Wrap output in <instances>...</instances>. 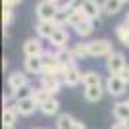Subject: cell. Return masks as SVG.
I'll list each match as a JSON object with an SVG mask.
<instances>
[{"instance_id": "obj_25", "label": "cell", "mask_w": 129, "mask_h": 129, "mask_svg": "<svg viewBox=\"0 0 129 129\" xmlns=\"http://www.w3.org/2000/svg\"><path fill=\"white\" fill-rule=\"evenodd\" d=\"M116 37H118V41L123 44V46H129V25L125 21L116 25Z\"/></svg>"}, {"instance_id": "obj_19", "label": "cell", "mask_w": 129, "mask_h": 129, "mask_svg": "<svg viewBox=\"0 0 129 129\" xmlns=\"http://www.w3.org/2000/svg\"><path fill=\"white\" fill-rule=\"evenodd\" d=\"M56 56H58V60H60V64L62 66H73L77 62L75 60V56H73V50L71 48H60V50H56Z\"/></svg>"}, {"instance_id": "obj_28", "label": "cell", "mask_w": 129, "mask_h": 129, "mask_svg": "<svg viewBox=\"0 0 129 129\" xmlns=\"http://www.w3.org/2000/svg\"><path fill=\"white\" fill-rule=\"evenodd\" d=\"M92 31H94V21L92 19H87V21L79 23L75 27V33L79 37H89V35H92Z\"/></svg>"}, {"instance_id": "obj_31", "label": "cell", "mask_w": 129, "mask_h": 129, "mask_svg": "<svg viewBox=\"0 0 129 129\" xmlns=\"http://www.w3.org/2000/svg\"><path fill=\"white\" fill-rule=\"evenodd\" d=\"M119 77H121V81H123V83H127V85H129V64L125 66L121 71H119Z\"/></svg>"}, {"instance_id": "obj_41", "label": "cell", "mask_w": 129, "mask_h": 129, "mask_svg": "<svg viewBox=\"0 0 129 129\" xmlns=\"http://www.w3.org/2000/svg\"><path fill=\"white\" fill-rule=\"evenodd\" d=\"M121 2H123V4H125V2H129V0H121Z\"/></svg>"}, {"instance_id": "obj_24", "label": "cell", "mask_w": 129, "mask_h": 129, "mask_svg": "<svg viewBox=\"0 0 129 129\" xmlns=\"http://www.w3.org/2000/svg\"><path fill=\"white\" fill-rule=\"evenodd\" d=\"M17 116H19V114H17L16 106L4 108V112H2V125H16Z\"/></svg>"}, {"instance_id": "obj_27", "label": "cell", "mask_w": 129, "mask_h": 129, "mask_svg": "<svg viewBox=\"0 0 129 129\" xmlns=\"http://www.w3.org/2000/svg\"><path fill=\"white\" fill-rule=\"evenodd\" d=\"M75 123V118L70 116V114H60L58 119H56V129H73Z\"/></svg>"}, {"instance_id": "obj_14", "label": "cell", "mask_w": 129, "mask_h": 129, "mask_svg": "<svg viewBox=\"0 0 129 129\" xmlns=\"http://www.w3.org/2000/svg\"><path fill=\"white\" fill-rule=\"evenodd\" d=\"M56 23L54 21H43V19H39L37 25H35V29H37V35L39 39H50L52 37V33L56 31Z\"/></svg>"}, {"instance_id": "obj_7", "label": "cell", "mask_w": 129, "mask_h": 129, "mask_svg": "<svg viewBox=\"0 0 129 129\" xmlns=\"http://www.w3.org/2000/svg\"><path fill=\"white\" fill-rule=\"evenodd\" d=\"M23 68L27 73L31 75H43L44 73V66H43V56H27L23 60Z\"/></svg>"}, {"instance_id": "obj_9", "label": "cell", "mask_w": 129, "mask_h": 129, "mask_svg": "<svg viewBox=\"0 0 129 129\" xmlns=\"http://www.w3.org/2000/svg\"><path fill=\"white\" fill-rule=\"evenodd\" d=\"M23 54H25V58L27 56H43L44 54V44L41 43V39H27L25 43H23Z\"/></svg>"}, {"instance_id": "obj_13", "label": "cell", "mask_w": 129, "mask_h": 129, "mask_svg": "<svg viewBox=\"0 0 129 129\" xmlns=\"http://www.w3.org/2000/svg\"><path fill=\"white\" fill-rule=\"evenodd\" d=\"M27 71H12L8 75V87H10V92L21 89L23 85H27Z\"/></svg>"}, {"instance_id": "obj_23", "label": "cell", "mask_w": 129, "mask_h": 129, "mask_svg": "<svg viewBox=\"0 0 129 129\" xmlns=\"http://www.w3.org/2000/svg\"><path fill=\"white\" fill-rule=\"evenodd\" d=\"M33 92H35V87L27 83V85H23L21 89H17V91H14V92H12V96H14V100H16V102H19V100L31 98V96H33Z\"/></svg>"}, {"instance_id": "obj_29", "label": "cell", "mask_w": 129, "mask_h": 129, "mask_svg": "<svg viewBox=\"0 0 129 129\" xmlns=\"http://www.w3.org/2000/svg\"><path fill=\"white\" fill-rule=\"evenodd\" d=\"M33 98H35V100L39 102V106H41V104L46 102L48 98H52V94H50L48 91H44L43 87H39V89H35V92H33Z\"/></svg>"}, {"instance_id": "obj_40", "label": "cell", "mask_w": 129, "mask_h": 129, "mask_svg": "<svg viewBox=\"0 0 129 129\" xmlns=\"http://www.w3.org/2000/svg\"><path fill=\"white\" fill-rule=\"evenodd\" d=\"M52 2H56V4H58V2H62V0H52Z\"/></svg>"}, {"instance_id": "obj_20", "label": "cell", "mask_w": 129, "mask_h": 129, "mask_svg": "<svg viewBox=\"0 0 129 129\" xmlns=\"http://www.w3.org/2000/svg\"><path fill=\"white\" fill-rule=\"evenodd\" d=\"M81 83L83 87H94V85H102V79H100V73L98 71H85L83 77H81Z\"/></svg>"}, {"instance_id": "obj_39", "label": "cell", "mask_w": 129, "mask_h": 129, "mask_svg": "<svg viewBox=\"0 0 129 129\" xmlns=\"http://www.w3.org/2000/svg\"><path fill=\"white\" fill-rule=\"evenodd\" d=\"M125 127H127V129H129V119H127V121H125Z\"/></svg>"}, {"instance_id": "obj_8", "label": "cell", "mask_w": 129, "mask_h": 129, "mask_svg": "<svg viewBox=\"0 0 129 129\" xmlns=\"http://www.w3.org/2000/svg\"><path fill=\"white\" fill-rule=\"evenodd\" d=\"M48 43L56 48H68V43H70V33L66 27H56V31L52 33V37L48 39Z\"/></svg>"}, {"instance_id": "obj_21", "label": "cell", "mask_w": 129, "mask_h": 129, "mask_svg": "<svg viewBox=\"0 0 129 129\" xmlns=\"http://www.w3.org/2000/svg\"><path fill=\"white\" fill-rule=\"evenodd\" d=\"M121 6H123L121 0H102V12L106 16H116L121 10Z\"/></svg>"}, {"instance_id": "obj_38", "label": "cell", "mask_w": 129, "mask_h": 129, "mask_svg": "<svg viewBox=\"0 0 129 129\" xmlns=\"http://www.w3.org/2000/svg\"><path fill=\"white\" fill-rule=\"evenodd\" d=\"M125 23H127V25H129V12H127V14H125Z\"/></svg>"}, {"instance_id": "obj_32", "label": "cell", "mask_w": 129, "mask_h": 129, "mask_svg": "<svg viewBox=\"0 0 129 129\" xmlns=\"http://www.w3.org/2000/svg\"><path fill=\"white\" fill-rule=\"evenodd\" d=\"M21 2V0H2V8H14Z\"/></svg>"}, {"instance_id": "obj_36", "label": "cell", "mask_w": 129, "mask_h": 129, "mask_svg": "<svg viewBox=\"0 0 129 129\" xmlns=\"http://www.w3.org/2000/svg\"><path fill=\"white\" fill-rule=\"evenodd\" d=\"M6 68H8V60L4 58V60H2V70H6Z\"/></svg>"}, {"instance_id": "obj_11", "label": "cell", "mask_w": 129, "mask_h": 129, "mask_svg": "<svg viewBox=\"0 0 129 129\" xmlns=\"http://www.w3.org/2000/svg\"><path fill=\"white\" fill-rule=\"evenodd\" d=\"M81 77H83V73L77 70V64H73V66H68V68H66L62 79H64V85H68V87H77V85L81 83Z\"/></svg>"}, {"instance_id": "obj_6", "label": "cell", "mask_w": 129, "mask_h": 129, "mask_svg": "<svg viewBox=\"0 0 129 129\" xmlns=\"http://www.w3.org/2000/svg\"><path fill=\"white\" fill-rule=\"evenodd\" d=\"M91 56H110L114 52L112 43L108 39H96V41H91Z\"/></svg>"}, {"instance_id": "obj_33", "label": "cell", "mask_w": 129, "mask_h": 129, "mask_svg": "<svg viewBox=\"0 0 129 129\" xmlns=\"http://www.w3.org/2000/svg\"><path fill=\"white\" fill-rule=\"evenodd\" d=\"M12 98H14V96H12V92H8V94H4V96H2V102H4V106H6V108L12 106V104H10Z\"/></svg>"}, {"instance_id": "obj_5", "label": "cell", "mask_w": 129, "mask_h": 129, "mask_svg": "<svg viewBox=\"0 0 129 129\" xmlns=\"http://www.w3.org/2000/svg\"><path fill=\"white\" fill-rule=\"evenodd\" d=\"M104 89H106V92L112 94V96H121V94L125 92V89H127V83H123L119 75H110L106 79Z\"/></svg>"}, {"instance_id": "obj_42", "label": "cell", "mask_w": 129, "mask_h": 129, "mask_svg": "<svg viewBox=\"0 0 129 129\" xmlns=\"http://www.w3.org/2000/svg\"><path fill=\"white\" fill-rule=\"evenodd\" d=\"M127 104H129V100H127Z\"/></svg>"}, {"instance_id": "obj_30", "label": "cell", "mask_w": 129, "mask_h": 129, "mask_svg": "<svg viewBox=\"0 0 129 129\" xmlns=\"http://www.w3.org/2000/svg\"><path fill=\"white\" fill-rule=\"evenodd\" d=\"M12 19H14V12H12V8H2V25L8 27L12 23Z\"/></svg>"}, {"instance_id": "obj_18", "label": "cell", "mask_w": 129, "mask_h": 129, "mask_svg": "<svg viewBox=\"0 0 129 129\" xmlns=\"http://www.w3.org/2000/svg\"><path fill=\"white\" fill-rule=\"evenodd\" d=\"M39 110L44 114V116H56V114L60 112V102L56 100V96L48 98L46 102H43L41 106H39Z\"/></svg>"}, {"instance_id": "obj_2", "label": "cell", "mask_w": 129, "mask_h": 129, "mask_svg": "<svg viewBox=\"0 0 129 129\" xmlns=\"http://www.w3.org/2000/svg\"><path fill=\"white\" fill-rule=\"evenodd\" d=\"M58 10H60V6L56 2H52V0H41L37 4V8H35V14L43 21H52L54 16L58 14Z\"/></svg>"}, {"instance_id": "obj_1", "label": "cell", "mask_w": 129, "mask_h": 129, "mask_svg": "<svg viewBox=\"0 0 129 129\" xmlns=\"http://www.w3.org/2000/svg\"><path fill=\"white\" fill-rule=\"evenodd\" d=\"M43 66H44V73L46 75H58L62 77L66 71V66L60 64L56 52H50V50H44L43 54Z\"/></svg>"}, {"instance_id": "obj_37", "label": "cell", "mask_w": 129, "mask_h": 129, "mask_svg": "<svg viewBox=\"0 0 129 129\" xmlns=\"http://www.w3.org/2000/svg\"><path fill=\"white\" fill-rule=\"evenodd\" d=\"M2 129H16L14 125H2Z\"/></svg>"}, {"instance_id": "obj_34", "label": "cell", "mask_w": 129, "mask_h": 129, "mask_svg": "<svg viewBox=\"0 0 129 129\" xmlns=\"http://www.w3.org/2000/svg\"><path fill=\"white\" fill-rule=\"evenodd\" d=\"M112 129H127V127H125V121H116L112 125Z\"/></svg>"}, {"instance_id": "obj_26", "label": "cell", "mask_w": 129, "mask_h": 129, "mask_svg": "<svg viewBox=\"0 0 129 129\" xmlns=\"http://www.w3.org/2000/svg\"><path fill=\"white\" fill-rule=\"evenodd\" d=\"M73 56H75V60H83V58H89L91 56V44L89 43H79L73 46Z\"/></svg>"}, {"instance_id": "obj_12", "label": "cell", "mask_w": 129, "mask_h": 129, "mask_svg": "<svg viewBox=\"0 0 129 129\" xmlns=\"http://www.w3.org/2000/svg\"><path fill=\"white\" fill-rule=\"evenodd\" d=\"M81 8L85 10V14L89 17H91L92 21L94 19H100V16H102V4H98L96 0H81Z\"/></svg>"}, {"instance_id": "obj_4", "label": "cell", "mask_w": 129, "mask_h": 129, "mask_svg": "<svg viewBox=\"0 0 129 129\" xmlns=\"http://www.w3.org/2000/svg\"><path fill=\"white\" fill-rule=\"evenodd\" d=\"M62 85H64V79H62V77H58V75H46V73H43V75H41V87H43L44 91H48L52 96L60 92Z\"/></svg>"}, {"instance_id": "obj_15", "label": "cell", "mask_w": 129, "mask_h": 129, "mask_svg": "<svg viewBox=\"0 0 129 129\" xmlns=\"http://www.w3.org/2000/svg\"><path fill=\"white\" fill-rule=\"evenodd\" d=\"M104 92H106L104 85H94V87H87L85 91H83V96L89 102H98V100H102Z\"/></svg>"}, {"instance_id": "obj_22", "label": "cell", "mask_w": 129, "mask_h": 129, "mask_svg": "<svg viewBox=\"0 0 129 129\" xmlns=\"http://www.w3.org/2000/svg\"><path fill=\"white\" fill-rule=\"evenodd\" d=\"M87 19H91V17H89V16L85 14V10H83V8H77V10H73V12H71V16H70V21H68V25L75 29V27L79 25V23L87 21Z\"/></svg>"}, {"instance_id": "obj_16", "label": "cell", "mask_w": 129, "mask_h": 129, "mask_svg": "<svg viewBox=\"0 0 129 129\" xmlns=\"http://www.w3.org/2000/svg\"><path fill=\"white\" fill-rule=\"evenodd\" d=\"M71 12H73V8H70L68 4L60 6L58 14L54 16V19H52V21L56 23L58 27H66V25H68V21H70V16H71Z\"/></svg>"}, {"instance_id": "obj_3", "label": "cell", "mask_w": 129, "mask_h": 129, "mask_svg": "<svg viewBox=\"0 0 129 129\" xmlns=\"http://www.w3.org/2000/svg\"><path fill=\"white\" fill-rule=\"evenodd\" d=\"M127 62H125V56L118 50H114L110 56L106 58V70L110 71V75H119V71L123 70Z\"/></svg>"}, {"instance_id": "obj_35", "label": "cell", "mask_w": 129, "mask_h": 129, "mask_svg": "<svg viewBox=\"0 0 129 129\" xmlns=\"http://www.w3.org/2000/svg\"><path fill=\"white\" fill-rule=\"evenodd\" d=\"M73 129H87V127H85V123H83V121H77V119H75V123H73Z\"/></svg>"}, {"instance_id": "obj_17", "label": "cell", "mask_w": 129, "mask_h": 129, "mask_svg": "<svg viewBox=\"0 0 129 129\" xmlns=\"http://www.w3.org/2000/svg\"><path fill=\"white\" fill-rule=\"evenodd\" d=\"M112 114H114V118L118 119V121H127L129 119V104L127 100L125 102H116L112 108Z\"/></svg>"}, {"instance_id": "obj_10", "label": "cell", "mask_w": 129, "mask_h": 129, "mask_svg": "<svg viewBox=\"0 0 129 129\" xmlns=\"http://www.w3.org/2000/svg\"><path fill=\"white\" fill-rule=\"evenodd\" d=\"M17 110V114L19 116H25V118H29V116H33V114L39 110V102L35 100V98H25V100H19V102L14 104Z\"/></svg>"}]
</instances>
